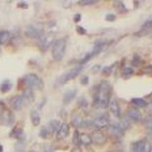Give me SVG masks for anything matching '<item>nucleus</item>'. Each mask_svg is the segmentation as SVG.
Wrapping results in <instances>:
<instances>
[{"mask_svg":"<svg viewBox=\"0 0 152 152\" xmlns=\"http://www.w3.org/2000/svg\"><path fill=\"white\" fill-rule=\"evenodd\" d=\"M110 104V84L107 81H101L97 88V94L94 97V105L100 109H106Z\"/></svg>","mask_w":152,"mask_h":152,"instance_id":"f257e3e1","label":"nucleus"},{"mask_svg":"<svg viewBox=\"0 0 152 152\" xmlns=\"http://www.w3.org/2000/svg\"><path fill=\"white\" fill-rule=\"evenodd\" d=\"M24 84L26 85V88L34 91V89H42L43 88V81L39 76H37L36 74H26L23 77Z\"/></svg>","mask_w":152,"mask_h":152,"instance_id":"f03ea898","label":"nucleus"},{"mask_svg":"<svg viewBox=\"0 0 152 152\" xmlns=\"http://www.w3.org/2000/svg\"><path fill=\"white\" fill-rule=\"evenodd\" d=\"M83 67L84 66H81V64H77L76 67L74 68H71L68 72H66L64 75H62L61 77L56 80V84H55V87H61V85H63L64 83H68L69 80H74V79L79 74H80L81 71H83Z\"/></svg>","mask_w":152,"mask_h":152,"instance_id":"7ed1b4c3","label":"nucleus"},{"mask_svg":"<svg viewBox=\"0 0 152 152\" xmlns=\"http://www.w3.org/2000/svg\"><path fill=\"white\" fill-rule=\"evenodd\" d=\"M66 41L64 39H56L53 42V58L55 59V62H61L64 56L66 53Z\"/></svg>","mask_w":152,"mask_h":152,"instance_id":"20e7f679","label":"nucleus"},{"mask_svg":"<svg viewBox=\"0 0 152 152\" xmlns=\"http://www.w3.org/2000/svg\"><path fill=\"white\" fill-rule=\"evenodd\" d=\"M92 126H94L96 130H101V129H105L110 126V118L109 115L106 114H101V115L96 117V118L92 121Z\"/></svg>","mask_w":152,"mask_h":152,"instance_id":"39448f33","label":"nucleus"},{"mask_svg":"<svg viewBox=\"0 0 152 152\" xmlns=\"http://www.w3.org/2000/svg\"><path fill=\"white\" fill-rule=\"evenodd\" d=\"M25 34L29 38L38 39V38L42 37L43 30H42V28H39L38 25H29V26H26V29H25Z\"/></svg>","mask_w":152,"mask_h":152,"instance_id":"423d86ee","label":"nucleus"},{"mask_svg":"<svg viewBox=\"0 0 152 152\" xmlns=\"http://www.w3.org/2000/svg\"><path fill=\"white\" fill-rule=\"evenodd\" d=\"M25 105H26V100H25L21 94L13 96L11 99V107L13 110H23L25 107Z\"/></svg>","mask_w":152,"mask_h":152,"instance_id":"0eeeda50","label":"nucleus"},{"mask_svg":"<svg viewBox=\"0 0 152 152\" xmlns=\"http://www.w3.org/2000/svg\"><path fill=\"white\" fill-rule=\"evenodd\" d=\"M91 138H92V143H96V144H105L106 143V135L104 134L101 130H94L91 134Z\"/></svg>","mask_w":152,"mask_h":152,"instance_id":"6e6552de","label":"nucleus"},{"mask_svg":"<svg viewBox=\"0 0 152 152\" xmlns=\"http://www.w3.org/2000/svg\"><path fill=\"white\" fill-rule=\"evenodd\" d=\"M107 131L114 138H122L123 134H125V130H122L117 123H110V126L107 127Z\"/></svg>","mask_w":152,"mask_h":152,"instance_id":"1a4fd4ad","label":"nucleus"},{"mask_svg":"<svg viewBox=\"0 0 152 152\" xmlns=\"http://www.w3.org/2000/svg\"><path fill=\"white\" fill-rule=\"evenodd\" d=\"M1 121H3V123H4L5 126H13V123H15V115H13V113H12L11 110L5 109L4 112H3Z\"/></svg>","mask_w":152,"mask_h":152,"instance_id":"9d476101","label":"nucleus"},{"mask_svg":"<svg viewBox=\"0 0 152 152\" xmlns=\"http://www.w3.org/2000/svg\"><path fill=\"white\" fill-rule=\"evenodd\" d=\"M68 134H69V125H68L67 122H62L61 123V127H59L58 132H56V138L62 140V139L67 138Z\"/></svg>","mask_w":152,"mask_h":152,"instance_id":"9b49d317","label":"nucleus"},{"mask_svg":"<svg viewBox=\"0 0 152 152\" xmlns=\"http://www.w3.org/2000/svg\"><path fill=\"white\" fill-rule=\"evenodd\" d=\"M109 110H110V113H112L114 117H117V118H119V117H121V107H119L118 101H115V100H112V101H110V104H109Z\"/></svg>","mask_w":152,"mask_h":152,"instance_id":"f8f14e48","label":"nucleus"},{"mask_svg":"<svg viewBox=\"0 0 152 152\" xmlns=\"http://www.w3.org/2000/svg\"><path fill=\"white\" fill-rule=\"evenodd\" d=\"M127 118H130L131 121H135V122H139L142 119V114L138 109L132 107V109H129L127 110Z\"/></svg>","mask_w":152,"mask_h":152,"instance_id":"ddd939ff","label":"nucleus"},{"mask_svg":"<svg viewBox=\"0 0 152 152\" xmlns=\"http://www.w3.org/2000/svg\"><path fill=\"white\" fill-rule=\"evenodd\" d=\"M76 93H77V91L76 89H68L64 93V96H63V104L67 105V104L72 102V101L75 100V97H76Z\"/></svg>","mask_w":152,"mask_h":152,"instance_id":"4468645a","label":"nucleus"},{"mask_svg":"<svg viewBox=\"0 0 152 152\" xmlns=\"http://www.w3.org/2000/svg\"><path fill=\"white\" fill-rule=\"evenodd\" d=\"M61 123L62 122H59L58 119H53V121L49 122V125H47L46 127H47V130H49L50 134H56V132H58V130H59V127H61Z\"/></svg>","mask_w":152,"mask_h":152,"instance_id":"2eb2a0df","label":"nucleus"},{"mask_svg":"<svg viewBox=\"0 0 152 152\" xmlns=\"http://www.w3.org/2000/svg\"><path fill=\"white\" fill-rule=\"evenodd\" d=\"M11 138H15L17 140H25V134L21 127H15L11 131Z\"/></svg>","mask_w":152,"mask_h":152,"instance_id":"dca6fc26","label":"nucleus"},{"mask_svg":"<svg viewBox=\"0 0 152 152\" xmlns=\"http://www.w3.org/2000/svg\"><path fill=\"white\" fill-rule=\"evenodd\" d=\"M145 144H147V142H145V140L135 142V143L132 144V147H131V152H144Z\"/></svg>","mask_w":152,"mask_h":152,"instance_id":"f3484780","label":"nucleus"},{"mask_svg":"<svg viewBox=\"0 0 152 152\" xmlns=\"http://www.w3.org/2000/svg\"><path fill=\"white\" fill-rule=\"evenodd\" d=\"M30 121L34 126H38L41 123V115L37 110H31L30 112Z\"/></svg>","mask_w":152,"mask_h":152,"instance_id":"a211bd4d","label":"nucleus"},{"mask_svg":"<svg viewBox=\"0 0 152 152\" xmlns=\"http://www.w3.org/2000/svg\"><path fill=\"white\" fill-rule=\"evenodd\" d=\"M12 34L7 30H0V45L1 43H7L8 41H11Z\"/></svg>","mask_w":152,"mask_h":152,"instance_id":"6ab92c4d","label":"nucleus"},{"mask_svg":"<svg viewBox=\"0 0 152 152\" xmlns=\"http://www.w3.org/2000/svg\"><path fill=\"white\" fill-rule=\"evenodd\" d=\"M92 144V138L88 134H80V145H91Z\"/></svg>","mask_w":152,"mask_h":152,"instance_id":"aec40b11","label":"nucleus"},{"mask_svg":"<svg viewBox=\"0 0 152 152\" xmlns=\"http://www.w3.org/2000/svg\"><path fill=\"white\" fill-rule=\"evenodd\" d=\"M23 97L26 101H29V102H33V101H34V93H33V91L29 89V88L24 89L23 91Z\"/></svg>","mask_w":152,"mask_h":152,"instance_id":"412c9836","label":"nucleus"},{"mask_svg":"<svg viewBox=\"0 0 152 152\" xmlns=\"http://www.w3.org/2000/svg\"><path fill=\"white\" fill-rule=\"evenodd\" d=\"M83 122H84L83 118H81V115H79V114H75V115L72 117V125H74L76 129H77V127H81Z\"/></svg>","mask_w":152,"mask_h":152,"instance_id":"4be33fe9","label":"nucleus"},{"mask_svg":"<svg viewBox=\"0 0 152 152\" xmlns=\"http://www.w3.org/2000/svg\"><path fill=\"white\" fill-rule=\"evenodd\" d=\"M131 104L135 106V109H137V107H145L147 106V102H145L143 99H132Z\"/></svg>","mask_w":152,"mask_h":152,"instance_id":"5701e85b","label":"nucleus"},{"mask_svg":"<svg viewBox=\"0 0 152 152\" xmlns=\"http://www.w3.org/2000/svg\"><path fill=\"white\" fill-rule=\"evenodd\" d=\"M12 88V83L9 80H5V81H3L1 85H0V91L4 93V92H8L9 89Z\"/></svg>","mask_w":152,"mask_h":152,"instance_id":"b1692460","label":"nucleus"},{"mask_svg":"<svg viewBox=\"0 0 152 152\" xmlns=\"http://www.w3.org/2000/svg\"><path fill=\"white\" fill-rule=\"evenodd\" d=\"M143 125L144 127L147 130H150V131H152V115H148L147 118L143 121Z\"/></svg>","mask_w":152,"mask_h":152,"instance_id":"393cba45","label":"nucleus"},{"mask_svg":"<svg viewBox=\"0 0 152 152\" xmlns=\"http://www.w3.org/2000/svg\"><path fill=\"white\" fill-rule=\"evenodd\" d=\"M134 72H132V68L131 67H125L123 68V72H122V75H123V77L125 79H127V77H130Z\"/></svg>","mask_w":152,"mask_h":152,"instance_id":"a878e982","label":"nucleus"},{"mask_svg":"<svg viewBox=\"0 0 152 152\" xmlns=\"http://www.w3.org/2000/svg\"><path fill=\"white\" fill-rule=\"evenodd\" d=\"M49 130H47V127H42L39 130V138H42V139H46L47 137H49Z\"/></svg>","mask_w":152,"mask_h":152,"instance_id":"bb28decb","label":"nucleus"},{"mask_svg":"<svg viewBox=\"0 0 152 152\" xmlns=\"http://www.w3.org/2000/svg\"><path fill=\"white\" fill-rule=\"evenodd\" d=\"M74 144H75V147L80 145V134L77 131H75V134H74Z\"/></svg>","mask_w":152,"mask_h":152,"instance_id":"cd10ccee","label":"nucleus"},{"mask_svg":"<svg viewBox=\"0 0 152 152\" xmlns=\"http://www.w3.org/2000/svg\"><path fill=\"white\" fill-rule=\"evenodd\" d=\"M79 106L80 107H87L88 106V101H87L85 97H80V99H79Z\"/></svg>","mask_w":152,"mask_h":152,"instance_id":"c85d7f7f","label":"nucleus"},{"mask_svg":"<svg viewBox=\"0 0 152 152\" xmlns=\"http://www.w3.org/2000/svg\"><path fill=\"white\" fill-rule=\"evenodd\" d=\"M97 1H93V0H87V1H79L80 5H84V7H88V5H94Z\"/></svg>","mask_w":152,"mask_h":152,"instance_id":"c756f323","label":"nucleus"},{"mask_svg":"<svg viewBox=\"0 0 152 152\" xmlns=\"http://www.w3.org/2000/svg\"><path fill=\"white\" fill-rule=\"evenodd\" d=\"M42 151L43 152H54L53 144H45V145H43V148H42Z\"/></svg>","mask_w":152,"mask_h":152,"instance_id":"7c9ffc66","label":"nucleus"},{"mask_svg":"<svg viewBox=\"0 0 152 152\" xmlns=\"http://www.w3.org/2000/svg\"><path fill=\"white\" fill-rule=\"evenodd\" d=\"M114 5H115V7H119L121 8V11H123V12L126 11V7H125V4H123L122 1H115L114 3Z\"/></svg>","mask_w":152,"mask_h":152,"instance_id":"2f4dec72","label":"nucleus"},{"mask_svg":"<svg viewBox=\"0 0 152 152\" xmlns=\"http://www.w3.org/2000/svg\"><path fill=\"white\" fill-rule=\"evenodd\" d=\"M106 20H107V21H110V23H113V21L115 20V15H113V13H107V15H106Z\"/></svg>","mask_w":152,"mask_h":152,"instance_id":"473e14b6","label":"nucleus"},{"mask_svg":"<svg viewBox=\"0 0 152 152\" xmlns=\"http://www.w3.org/2000/svg\"><path fill=\"white\" fill-rule=\"evenodd\" d=\"M113 67H114V66H110V67L104 68V69H102V74H104V75H109V74H110V71L113 69Z\"/></svg>","mask_w":152,"mask_h":152,"instance_id":"72a5a7b5","label":"nucleus"},{"mask_svg":"<svg viewBox=\"0 0 152 152\" xmlns=\"http://www.w3.org/2000/svg\"><path fill=\"white\" fill-rule=\"evenodd\" d=\"M76 30H77V33L81 34V36H83V34H87V30H85L84 28H81V26H77L76 28Z\"/></svg>","mask_w":152,"mask_h":152,"instance_id":"f704fd0d","label":"nucleus"},{"mask_svg":"<svg viewBox=\"0 0 152 152\" xmlns=\"http://www.w3.org/2000/svg\"><path fill=\"white\" fill-rule=\"evenodd\" d=\"M88 81H89V77H88V76H83V77H81V84L83 85H87Z\"/></svg>","mask_w":152,"mask_h":152,"instance_id":"c9c22d12","label":"nucleus"},{"mask_svg":"<svg viewBox=\"0 0 152 152\" xmlns=\"http://www.w3.org/2000/svg\"><path fill=\"white\" fill-rule=\"evenodd\" d=\"M17 5H18L20 8H26V7H28V3H26V1H20Z\"/></svg>","mask_w":152,"mask_h":152,"instance_id":"e433bc0d","label":"nucleus"},{"mask_svg":"<svg viewBox=\"0 0 152 152\" xmlns=\"http://www.w3.org/2000/svg\"><path fill=\"white\" fill-rule=\"evenodd\" d=\"M71 152H81V150H80V147H74Z\"/></svg>","mask_w":152,"mask_h":152,"instance_id":"4c0bfd02","label":"nucleus"},{"mask_svg":"<svg viewBox=\"0 0 152 152\" xmlns=\"http://www.w3.org/2000/svg\"><path fill=\"white\" fill-rule=\"evenodd\" d=\"M80 17H81L80 15H76L75 17H74V18H75V23H79V21H80Z\"/></svg>","mask_w":152,"mask_h":152,"instance_id":"58836bf2","label":"nucleus"},{"mask_svg":"<svg viewBox=\"0 0 152 152\" xmlns=\"http://www.w3.org/2000/svg\"><path fill=\"white\" fill-rule=\"evenodd\" d=\"M1 115H3V112L0 110V121H1Z\"/></svg>","mask_w":152,"mask_h":152,"instance_id":"ea45409f","label":"nucleus"},{"mask_svg":"<svg viewBox=\"0 0 152 152\" xmlns=\"http://www.w3.org/2000/svg\"><path fill=\"white\" fill-rule=\"evenodd\" d=\"M0 152H3V145H0Z\"/></svg>","mask_w":152,"mask_h":152,"instance_id":"a19ab883","label":"nucleus"},{"mask_svg":"<svg viewBox=\"0 0 152 152\" xmlns=\"http://www.w3.org/2000/svg\"><path fill=\"white\" fill-rule=\"evenodd\" d=\"M150 100H152V93L150 94Z\"/></svg>","mask_w":152,"mask_h":152,"instance_id":"79ce46f5","label":"nucleus"},{"mask_svg":"<svg viewBox=\"0 0 152 152\" xmlns=\"http://www.w3.org/2000/svg\"><path fill=\"white\" fill-rule=\"evenodd\" d=\"M0 53H1V45H0Z\"/></svg>","mask_w":152,"mask_h":152,"instance_id":"37998d69","label":"nucleus"},{"mask_svg":"<svg viewBox=\"0 0 152 152\" xmlns=\"http://www.w3.org/2000/svg\"><path fill=\"white\" fill-rule=\"evenodd\" d=\"M148 69H151V71H152V66H151V67H150V68H148Z\"/></svg>","mask_w":152,"mask_h":152,"instance_id":"c03bdc74","label":"nucleus"},{"mask_svg":"<svg viewBox=\"0 0 152 152\" xmlns=\"http://www.w3.org/2000/svg\"><path fill=\"white\" fill-rule=\"evenodd\" d=\"M31 152H37V151H31Z\"/></svg>","mask_w":152,"mask_h":152,"instance_id":"a18cd8bd","label":"nucleus"}]
</instances>
